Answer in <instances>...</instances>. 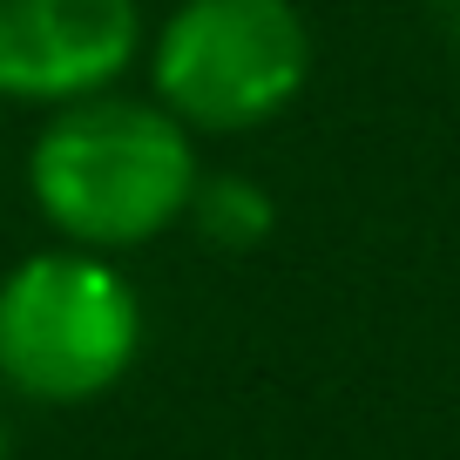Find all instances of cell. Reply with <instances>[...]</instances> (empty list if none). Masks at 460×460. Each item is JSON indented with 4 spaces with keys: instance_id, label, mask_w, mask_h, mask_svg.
Listing matches in <instances>:
<instances>
[{
    "instance_id": "8992f818",
    "label": "cell",
    "mask_w": 460,
    "mask_h": 460,
    "mask_svg": "<svg viewBox=\"0 0 460 460\" xmlns=\"http://www.w3.org/2000/svg\"><path fill=\"white\" fill-rule=\"evenodd\" d=\"M0 460H7V413H0Z\"/></svg>"
},
{
    "instance_id": "277c9868",
    "label": "cell",
    "mask_w": 460,
    "mask_h": 460,
    "mask_svg": "<svg viewBox=\"0 0 460 460\" xmlns=\"http://www.w3.org/2000/svg\"><path fill=\"white\" fill-rule=\"evenodd\" d=\"M136 0H0V102H82L136 61Z\"/></svg>"
},
{
    "instance_id": "7a4b0ae2",
    "label": "cell",
    "mask_w": 460,
    "mask_h": 460,
    "mask_svg": "<svg viewBox=\"0 0 460 460\" xmlns=\"http://www.w3.org/2000/svg\"><path fill=\"white\" fill-rule=\"evenodd\" d=\"M143 352L136 285L102 251H34L0 278V386L41 406L102 400Z\"/></svg>"
},
{
    "instance_id": "6da1fadb",
    "label": "cell",
    "mask_w": 460,
    "mask_h": 460,
    "mask_svg": "<svg viewBox=\"0 0 460 460\" xmlns=\"http://www.w3.org/2000/svg\"><path fill=\"white\" fill-rule=\"evenodd\" d=\"M197 149L190 129L163 102L129 95H82L61 102L28 156V190L41 217L75 251H129L183 224L197 190Z\"/></svg>"
},
{
    "instance_id": "5b68a950",
    "label": "cell",
    "mask_w": 460,
    "mask_h": 460,
    "mask_svg": "<svg viewBox=\"0 0 460 460\" xmlns=\"http://www.w3.org/2000/svg\"><path fill=\"white\" fill-rule=\"evenodd\" d=\"M190 230H197L210 251H224V258H244V251L271 244L278 230V203L271 190L258 183V176H197V190H190Z\"/></svg>"
},
{
    "instance_id": "3957f363",
    "label": "cell",
    "mask_w": 460,
    "mask_h": 460,
    "mask_svg": "<svg viewBox=\"0 0 460 460\" xmlns=\"http://www.w3.org/2000/svg\"><path fill=\"white\" fill-rule=\"evenodd\" d=\"M149 75L183 129H258L312 82V28L291 0H183Z\"/></svg>"
}]
</instances>
